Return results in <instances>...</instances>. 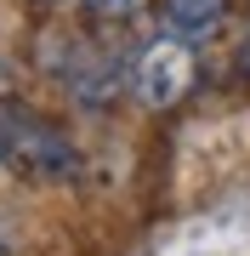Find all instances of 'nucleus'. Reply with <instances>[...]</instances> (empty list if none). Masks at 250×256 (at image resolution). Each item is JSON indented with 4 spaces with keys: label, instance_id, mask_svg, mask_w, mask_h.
Masks as SVG:
<instances>
[{
    "label": "nucleus",
    "instance_id": "f257e3e1",
    "mask_svg": "<svg viewBox=\"0 0 250 256\" xmlns=\"http://www.w3.org/2000/svg\"><path fill=\"white\" fill-rule=\"evenodd\" d=\"M0 165L23 182H74L80 176V148L57 120L0 97Z\"/></svg>",
    "mask_w": 250,
    "mask_h": 256
},
{
    "label": "nucleus",
    "instance_id": "f03ea898",
    "mask_svg": "<svg viewBox=\"0 0 250 256\" xmlns=\"http://www.w3.org/2000/svg\"><path fill=\"white\" fill-rule=\"evenodd\" d=\"M199 80V57L188 46L182 34H154L148 46L137 52V63H131V92H137L142 108H176L188 92H194Z\"/></svg>",
    "mask_w": 250,
    "mask_h": 256
},
{
    "label": "nucleus",
    "instance_id": "7ed1b4c3",
    "mask_svg": "<svg viewBox=\"0 0 250 256\" xmlns=\"http://www.w3.org/2000/svg\"><path fill=\"white\" fill-rule=\"evenodd\" d=\"M46 68H57V80L74 92L85 108H102L120 92V63L108 52L85 46V40H46Z\"/></svg>",
    "mask_w": 250,
    "mask_h": 256
},
{
    "label": "nucleus",
    "instance_id": "20e7f679",
    "mask_svg": "<svg viewBox=\"0 0 250 256\" xmlns=\"http://www.w3.org/2000/svg\"><path fill=\"white\" fill-rule=\"evenodd\" d=\"M222 12H228V0H165V28L182 40H199L222 23Z\"/></svg>",
    "mask_w": 250,
    "mask_h": 256
},
{
    "label": "nucleus",
    "instance_id": "39448f33",
    "mask_svg": "<svg viewBox=\"0 0 250 256\" xmlns=\"http://www.w3.org/2000/svg\"><path fill=\"white\" fill-rule=\"evenodd\" d=\"M85 6H91V12H102V18H125L137 0H85Z\"/></svg>",
    "mask_w": 250,
    "mask_h": 256
},
{
    "label": "nucleus",
    "instance_id": "423d86ee",
    "mask_svg": "<svg viewBox=\"0 0 250 256\" xmlns=\"http://www.w3.org/2000/svg\"><path fill=\"white\" fill-rule=\"evenodd\" d=\"M11 250H17V222L0 210V256H11Z\"/></svg>",
    "mask_w": 250,
    "mask_h": 256
},
{
    "label": "nucleus",
    "instance_id": "0eeeda50",
    "mask_svg": "<svg viewBox=\"0 0 250 256\" xmlns=\"http://www.w3.org/2000/svg\"><path fill=\"white\" fill-rule=\"evenodd\" d=\"M6 92H11V68L0 63V97H6Z\"/></svg>",
    "mask_w": 250,
    "mask_h": 256
},
{
    "label": "nucleus",
    "instance_id": "6e6552de",
    "mask_svg": "<svg viewBox=\"0 0 250 256\" xmlns=\"http://www.w3.org/2000/svg\"><path fill=\"white\" fill-rule=\"evenodd\" d=\"M245 74H250V40H245Z\"/></svg>",
    "mask_w": 250,
    "mask_h": 256
},
{
    "label": "nucleus",
    "instance_id": "1a4fd4ad",
    "mask_svg": "<svg viewBox=\"0 0 250 256\" xmlns=\"http://www.w3.org/2000/svg\"><path fill=\"white\" fill-rule=\"evenodd\" d=\"M46 6H57V0H46Z\"/></svg>",
    "mask_w": 250,
    "mask_h": 256
}]
</instances>
